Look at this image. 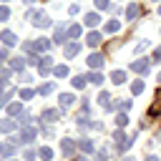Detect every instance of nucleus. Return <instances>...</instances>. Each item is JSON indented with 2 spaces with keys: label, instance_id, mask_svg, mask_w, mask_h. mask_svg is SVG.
<instances>
[{
  "label": "nucleus",
  "instance_id": "1",
  "mask_svg": "<svg viewBox=\"0 0 161 161\" xmlns=\"http://www.w3.org/2000/svg\"><path fill=\"white\" fill-rule=\"evenodd\" d=\"M113 141H116V151H118V153H126V151L131 148V143H133V141H131V138H128L121 128L113 133Z\"/></svg>",
  "mask_w": 161,
  "mask_h": 161
},
{
  "label": "nucleus",
  "instance_id": "2",
  "mask_svg": "<svg viewBox=\"0 0 161 161\" xmlns=\"http://www.w3.org/2000/svg\"><path fill=\"white\" fill-rule=\"evenodd\" d=\"M28 18H33L30 23H33L35 28H48V25H50V18H48V15L43 13V10H40V13H35V10H30V13H28Z\"/></svg>",
  "mask_w": 161,
  "mask_h": 161
},
{
  "label": "nucleus",
  "instance_id": "3",
  "mask_svg": "<svg viewBox=\"0 0 161 161\" xmlns=\"http://www.w3.org/2000/svg\"><path fill=\"white\" fill-rule=\"evenodd\" d=\"M60 108H45V111H40V121L43 123H55V121H60Z\"/></svg>",
  "mask_w": 161,
  "mask_h": 161
},
{
  "label": "nucleus",
  "instance_id": "4",
  "mask_svg": "<svg viewBox=\"0 0 161 161\" xmlns=\"http://www.w3.org/2000/svg\"><path fill=\"white\" fill-rule=\"evenodd\" d=\"M131 70H133V73H138V75H146V73L151 70V60H148V58L133 60V63H131Z\"/></svg>",
  "mask_w": 161,
  "mask_h": 161
},
{
  "label": "nucleus",
  "instance_id": "5",
  "mask_svg": "<svg viewBox=\"0 0 161 161\" xmlns=\"http://www.w3.org/2000/svg\"><path fill=\"white\" fill-rule=\"evenodd\" d=\"M15 143H20V141H18V138L0 141V156H13V151H15Z\"/></svg>",
  "mask_w": 161,
  "mask_h": 161
},
{
  "label": "nucleus",
  "instance_id": "6",
  "mask_svg": "<svg viewBox=\"0 0 161 161\" xmlns=\"http://www.w3.org/2000/svg\"><path fill=\"white\" fill-rule=\"evenodd\" d=\"M75 146H78V143H75L73 138H63V141H60V153H63V156L68 158V156H73Z\"/></svg>",
  "mask_w": 161,
  "mask_h": 161
},
{
  "label": "nucleus",
  "instance_id": "7",
  "mask_svg": "<svg viewBox=\"0 0 161 161\" xmlns=\"http://www.w3.org/2000/svg\"><path fill=\"white\" fill-rule=\"evenodd\" d=\"M103 63H106L103 53H91L88 55V68H103Z\"/></svg>",
  "mask_w": 161,
  "mask_h": 161
},
{
  "label": "nucleus",
  "instance_id": "8",
  "mask_svg": "<svg viewBox=\"0 0 161 161\" xmlns=\"http://www.w3.org/2000/svg\"><path fill=\"white\" fill-rule=\"evenodd\" d=\"M75 103V98H73V93H60L58 96V108L60 111H65V108H70Z\"/></svg>",
  "mask_w": 161,
  "mask_h": 161
},
{
  "label": "nucleus",
  "instance_id": "9",
  "mask_svg": "<svg viewBox=\"0 0 161 161\" xmlns=\"http://www.w3.org/2000/svg\"><path fill=\"white\" fill-rule=\"evenodd\" d=\"M0 40H3V45H5V48H10V45H15V43H18V35H15L13 30H3V33H0Z\"/></svg>",
  "mask_w": 161,
  "mask_h": 161
},
{
  "label": "nucleus",
  "instance_id": "10",
  "mask_svg": "<svg viewBox=\"0 0 161 161\" xmlns=\"http://www.w3.org/2000/svg\"><path fill=\"white\" fill-rule=\"evenodd\" d=\"M65 40H68V33L63 30V25H58V28H55V33H53V43H55V45H63Z\"/></svg>",
  "mask_w": 161,
  "mask_h": 161
},
{
  "label": "nucleus",
  "instance_id": "11",
  "mask_svg": "<svg viewBox=\"0 0 161 161\" xmlns=\"http://www.w3.org/2000/svg\"><path fill=\"white\" fill-rule=\"evenodd\" d=\"M63 53H65V58H73L75 53H80V40H73V43H68V45L63 48Z\"/></svg>",
  "mask_w": 161,
  "mask_h": 161
},
{
  "label": "nucleus",
  "instance_id": "12",
  "mask_svg": "<svg viewBox=\"0 0 161 161\" xmlns=\"http://www.w3.org/2000/svg\"><path fill=\"white\" fill-rule=\"evenodd\" d=\"M35 136H38V131L28 126V128H23V131H20V143H30V141H33Z\"/></svg>",
  "mask_w": 161,
  "mask_h": 161
},
{
  "label": "nucleus",
  "instance_id": "13",
  "mask_svg": "<svg viewBox=\"0 0 161 161\" xmlns=\"http://www.w3.org/2000/svg\"><path fill=\"white\" fill-rule=\"evenodd\" d=\"M138 13H141V5H138V3H131V5L126 8V20H136Z\"/></svg>",
  "mask_w": 161,
  "mask_h": 161
},
{
  "label": "nucleus",
  "instance_id": "14",
  "mask_svg": "<svg viewBox=\"0 0 161 161\" xmlns=\"http://www.w3.org/2000/svg\"><path fill=\"white\" fill-rule=\"evenodd\" d=\"M86 43H88V45H91V48H98V45H101V43H103V35H101V33H96V30H93V33H88V38H86Z\"/></svg>",
  "mask_w": 161,
  "mask_h": 161
},
{
  "label": "nucleus",
  "instance_id": "15",
  "mask_svg": "<svg viewBox=\"0 0 161 161\" xmlns=\"http://www.w3.org/2000/svg\"><path fill=\"white\" fill-rule=\"evenodd\" d=\"M111 83L123 86V83H126V70H113V73H111Z\"/></svg>",
  "mask_w": 161,
  "mask_h": 161
},
{
  "label": "nucleus",
  "instance_id": "16",
  "mask_svg": "<svg viewBox=\"0 0 161 161\" xmlns=\"http://www.w3.org/2000/svg\"><path fill=\"white\" fill-rule=\"evenodd\" d=\"M38 158H40V161H50V158H53V148H50V146H40V148H38Z\"/></svg>",
  "mask_w": 161,
  "mask_h": 161
},
{
  "label": "nucleus",
  "instance_id": "17",
  "mask_svg": "<svg viewBox=\"0 0 161 161\" xmlns=\"http://www.w3.org/2000/svg\"><path fill=\"white\" fill-rule=\"evenodd\" d=\"M83 20H86V25H88V28H96V25L101 23V15H98V13H88Z\"/></svg>",
  "mask_w": 161,
  "mask_h": 161
},
{
  "label": "nucleus",
  "instance_id": "18",
  "mask_svg": "<svg viewBox=\"0 0 161 161\" xmlns=\"http://www.w3.org/2000/svg\"><path fill=\"white\" fill-rule=\"evenodd\" d=\"M25 63H28V58L18 55V58H13V60H10V68H13V70H23V68H25Z\"/></svg>",
  "mask_w": 161,
  "mask_h": 161
},
{
  "label": "nucleus",
  "instance_id": "19",
  "mask_svg": "<svg viewBox=\"0 0 161 161\" xmlns=\"http://www.w3.org/2000/svg\"><path fill=\"white\" fill-rule=\"evenodd\" d=\"M15 126H18V123H13V118H3V121H0V133H10Z\"/></svg>",
  "mask_w": 161,
  "mask_h": 161
},
{
  "label": "nucleus",
  "instance_id": "20",
  "mask_svg": "<svg viewBox=\"0 0 161 161\" xmlns=\"http://www.w3.org/2000/svg\"><path fill=\"white\" fill-rule=\"evenodd\" d=\"M88 78H91V83H93V86H98V88H101V86H103V80H106L101 70H93V73H91Z\"/></svg>",
  "mask_w": 161,
  "mask_h": 161
},
{
  "label": "nucleus",
  "instance_id": "21",
  "mask_svg": "<svg viewBox=\"0 0 161 161\" xmlns=\"http://www.w3.org/2000/svg\"><path fill=\"white\" fill-rule=\"evenodd\" d=\"M70 83H73V88H80V91H83V88H86V83H88V75H73V80H70Z\"/></svg>",
  "mask_w": 161,
  "mask_h": 161
},
{
  "label": "nucleus",
  "instance_id": "22",
  "mask_svg": "<svg viewBox=\"0 0 161 161\" xmlns=\"http://www.w3.org/2000/svg\"><path fill=\"white\" fill-rule=\"evenodd\" d=\"M131 103H133V101H128V98H123V101H121V98H118V101H116V103H113V106H116V108H118V113H126V111H128V108H131Z\"/></svg>",
  "mask_w": 161,
  "mask_h": 161
},
{
  "label": "nucleus",
  "instance_id": "23",
  "mask_svg": "<svg viewBox=\"0 0 161 161\" xmlns=\"http://www.w3.org/2000/svg\"><path fill=\"white\" fill-rule=\"evenodd\" d=\"M70 70H68V65H53V75L55 78H65Z\"/></svg>",
  "mask_w": 161,
  "mask_h": 161
},
{
  "label": "nucleus",
  "instance_id": "24",
  "mask_svg": "<svg viewBox=\"0 0 161 161\" xmlns=\"http://www.w3.org/2000/svg\"><path fill=\"white\" fill-rule=\"evenodd\" d=\"M103 30H106V33H116V30H121V23H118V20H108V23L103 25Z\"/></svg>",
  "mask_w": 161,
  "mask_h": 161
},
{
  "label": "nucleus",
  "instance_id": "25",
  "mask_svg": "<svg viewBox=\"0 0 161 161\" xmlns=\"http://www.w3.org/2000/svg\"><path fill=\"white\" fill-rule=\"evenodd\" d=\"M78 148H83L86 153H91V151H93V141H91V138H80V141H78Z\"/></svg>",
  "mask_w": 161,
  "mask_h": 161
},
{
  "label": "nucleus",
  "instance_id": "26",
  "mask_svg": "<svg viewBox=\"0 0 161 161\" xmlns=\"http://www.w3.org/2000/svg\"><path fill=\"white\" fill-rule=\"evenodd\" d=\"M68 38H70V40L80 38V25H70V28H68Z\"/></svg>",
  "mask_w": 161,
  "mask_h": 161
},
{
  "label": "nucleus",
  "instance_id": "27",
  "mask_svg": "<svg viewBox=\"0 0 161 161\" xmlns=\"http://www.w3.org/2000/svg\"><path fill=\"white\" fill-rule=\"evenodd\" d=\"M143 50H148V40H141V43H136V48H133V53H136V55H141Z\"/></svg>",
  "mask_w": 161,
  "mask_h": 161
},
{
  "label": "nucleus",
  "instance_id": "28",
  "mask_svg": "<svg viewBox=\"0 0 161 161\" xmlns=\"http://www.w3.org/2000/svg\"><path fill=\"white\" fill-rule=\"evenodd\" d=\"M53 88H55V83H45V86L38 88V93H40V96H48V93H53Z\"/></svg>",
  "mask_w": 161,
  "mask_h": 161
},
{
  "label": "nucleus",
  "instance_id": "29",
  "mask_svg": "<svg viewBox=\"0 0 161 161\" xmlns=\"http://www.w3.org/2000/svg\"><path fill=\"white\" fill-rule=\"evenodd\" d=\"M20 111H23L20 103H10V106H8V113H10V116H20Z\"/></svg>",
  "mask_w": 161,
  "mask_h": 161
},
{
  "label": "nucleus",
  "instance_id": "30",
  "mask_svg": "<svg viewBox=\"0 0 161 161\" xmlns=\"http://www.w3.org/2000/svg\"><path fill=\"white\" fill-rule=\"evenodd\" d=\"M126 123H128V116H126V113H118V116H116V126H118V128H126Z\"/></svg>",
  "mask_w": 161,
  "mask_h": 161
},
{
  "label": "nucleus",
  "instance_id": "31",
  "mask_svg": "<svg viewBox=\"0 0 161 161\" xmlns=\"http://www.w3.org/2000/svg\"><path fill=\"white\" fill-rule=\"evenodd\" d=\"M28 123H30V113H23V116H18V126L28 128Z\"/></svg>",
  "mask_w": 161,
  "mask_h": 161
},
{
  "label": "nucleus",
  "instance_id": "32",
  "mask_svg": "<svg viewBox=\"0 0 161 161\" xmlns=\"http://www.w3.org/2000/svg\"><path fill=\"white\" fill-rule=\"evenodd\" d=\"M35 50L40 53V50H48V38H40L38 43H35Z\"/></svg>",
  "mask_w": 161,
  "mask_h": 161
},
{
  "label": "nucleus",
  "instance_id": "33",
  "mask_svg": "<svg viewBox=\"0 0 161 161\" xmlns=\"http://www.w3.org/2000/svg\"><path fill=\"white\" fill-rule=\"evenodd\" d=\"M131 91H133V96H138V93H143V80H136V83L131 86Z\"/></svg>",
  "mask_w": 161,
  "mask_h": 161
},
{
  "label": "nucleus",
  "instance_id": "34",
  "mask_svg": "<svg viewBox=\"0 0 161 161\" xmlns=\"http://www.w3.org/2000/svg\"><path fill=\"white\" fill-rule=\"evenodd\" d=\"M33 96H35V91H30V88H23V91H20V98H23V101H30Z\"/></svg>",
  "mask_w": 161,
  "mask_h": 161
},
{
  "label": "nucleus",
  "instance_id": "35",
  "mask_svg": "<svg viewBox=\"0 0 161 161\" xmlns=\"http://www.w3.org/2000/svg\"><path fill=\"white\" fill-rule=\"evenodd\" d=\"M98 103H101V106H111V103H108V91H101V93H98Z\"/></svg>",
  "mask_w": 161,
  "mask_h": 161
},
{
  "label": "nucleus",
  "instance_id": "36",
  "mask_svg": "<svg viewBox=\"0 0 161 161\" xmlns=\"http://www.w3.org/2000/svg\"><path fill=\"white\" fill-rule=\"evenodd\" d=\"M8 18H10V8H8V5H3V8H0V23H5Z\"/></svg>",
  "mask_w": 161,
  "mask_h": 161
},
{
  "label": "nucleus",
  "instance_id": "37",
  "mask_svg": "<svg viewBox=\"0 0 161 161\" xmlns=\"http://www.w3.org/2000/svg\"><path fill=\"white\" fill-rule=\"evenodd\" d=\"M96 8H98V10H111L113 5H111L108 0H96Z\"/></svg>",
  "mask_w": 161,
  "mask_h": 161
},
{
  "label": "nucleus",
  "instance_id": "38",
  "mask_svg": "<svg viewBox=\"0 0 161 161\" xmlns=\"http://www.w3.org/2000/svg\"><path fill=\"white\" fill-rule=\"evenodd\" d=\"M35 158H38V151L28 148V151H25V161H35Z\"/></svg>",
  "mask_w": 161,
  "mask_h": 161
},
{
  "label": "nucleus",
  "instance_id": "39",
  "mask_svg": "<svg viewBox=\"0 0 161 161\" xmlns=\"http://www.w3.org/2000/svg\"><path fill=\"white\" fill-rule=\"evenodd\" d=\"M96 161H108V153L106 151H96Z\"/></svg>",
  "mask_w": 161,
  "mask_h": 161
},
{
  "label": "nucleus",
  "instance_id": "40",
  "mask_svg": "<svg viewBox=\"0 0 161 161\" xmlns=\"http://www.w3.org/2000/svg\"><path fill=\"white\" fill-rule=\"evenodd\" d=\"M151 63H161V48H156V50H153V58H151Z\"/></svg>",
  "mask_w": 161,
  "mask_h": 161
},
{
  "label": "nucleus",
  "instance_id": "41",
  "mask_svg": "<svg viewBox=\"0 0 161 161\" xmlns=\"http://www.w3.org/2000/svg\"><path fill=\"white\" fill-rule=\"evenodd\" d=\"M78 10H80V5H78V3H73V5L68 8V13H70V15H78Z\"/></svg>",
  "mask_w": 161,
  "mask_h": 161
},
{
  "label": "nucleus",
  "instance_id": "42",
  "mask_svg": "<svg viewBox=\"0 0 161 161\" xmlns=\"http://www.w3.org/2000/svg\"><path fill=\"white\" fill-rule=\"evenodd\" d=\"M146 161H161V158H158V156H153V153H148V156H146Z\"/></svg>",
  "mask_w": 161,
  "mask_h": 161
},
{
  "label": "nucleus",
  "instance_id": "43",
  "mask_svg": "<svg viewBox=\"0 0 161 161\" xmlns=\"http://www.w3.org/2000/svg\"><path fill=\"white\" fill-rule=\"evenodd\" d=\"M5 58H8V50H5V48H0V60H5Z\"/></svg>",
  "mask_w": 161,
  "mask_h": 161
},
{
  "label": "nucleus",
  "instance_id": "44",
  "mask_svg": "<svg viewBox=\"0 0 161 161\" xmlns=\"http://www.w3.org/2000/svg\"><path fill=\"white\" fill-rule=\"evenodd\" d=\"M121 161H136V158H133V156H123Z\"/></svg>",
  "mask_w": 161,
  "mask_h": 161
},
{
  "label": "nucleus",
  "instance_id": "45",
  "mask_svg": "<svg viewBox=\"0 0 161 161\" xmlns=\"http://www.w3.org/2000/svg\"><path fill=\"white\" fill-rule=\"evenodd\" d=\"M23 3H25V5H33V3H35V0H23Z\"/></svg>",
  "mask_w": 161,
  "mask_h": 161
},
{
  "label": "nucleus",
  "instance_id": "46",
  "mask_svg": "<svg viewBox=\"0 0 161 161\" xmlns=\"http://www.w3.org/2000/svg\"><path fill=\"white\" fill-rule=\"evenodd\" d=\"M158 86H161V73H158Z\"/></svg>",
  "mask_w": 161,
  "mask_h": 161
},
{
  "label": "nucleus",
  "instance_id": "47",
  "mask_svg": "<svg viewBox=\"0 0 161 161\" xmlns=\"http://www.w3.org/2000/svg\"><path fill=\"white\" fill-rule=\"evenodd\" d=\"M158 18H161V5H158Z\"/></svg>",
  "mask_w": 161,
  "mask_h": 161
},
{
  "label": "nucleus",
  "instance_id": "48",
  "mask_svg": "<svg viewBox=\"0 0 161 161\" xmlns=\"http://www.w3.org/2000/svg\"><path fill=\"white\" fill-rule=\"evenodd\" d=\"M153 3H161V0H153Z\"/></svg>",
  "mask_w": 161,
  "mask_h": 161
},
{
  "label": "nucleus",
  "instance_id": "49",
  "mask_svg": "<svg viewBox=\"0 0 161 161\" xmlns=\"http://www.w3.org/2000/svg\"><path fill=\"white\" fill-rule=\"evenodd\" d=\"M8 161H15V158H8Z\"/></svg>",
  "mask_w": 161,
  "mask_h": 161
},
{
  "label": "nucleus",
  "instance_id": "50",
  "mask_svg": "<svg viewBox=\"0 0 161 161\" xmlns=\"http://www.w3.org/2000/svg\"><path fill=\"white\" fill-rule=\"evenodd\" d=\"M5 3H8V0H5Z\"/></svg>",
  "mask_w": 161,
  "mask_h": 161
}]
</instances>
